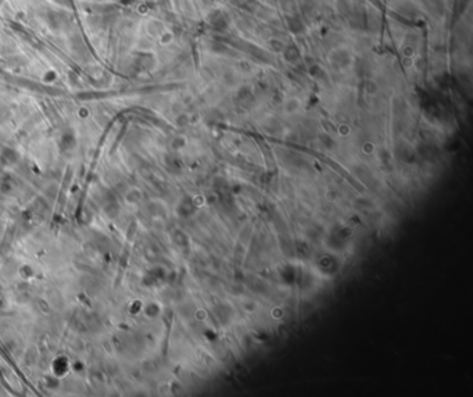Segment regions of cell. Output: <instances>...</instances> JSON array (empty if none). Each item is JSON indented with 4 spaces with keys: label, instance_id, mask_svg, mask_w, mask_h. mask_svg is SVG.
<instances>
[{
    "label": "cell",
    "instance_id": "obj_1",
    "mask_svg": "<svg viewBox=\"0 0 473 397\" xmlns=\"http://www.w3.org/2000/svg\"><path fill=\"white\" fill-rule=\"evenodd\" d=\"M289 25H290L293 32H300L303 29V24L300 23V20H297V18H290V20H289Z\"/></svg>",
    "mask_w": 473,
    "mask_h": 397
}]
</instances>
